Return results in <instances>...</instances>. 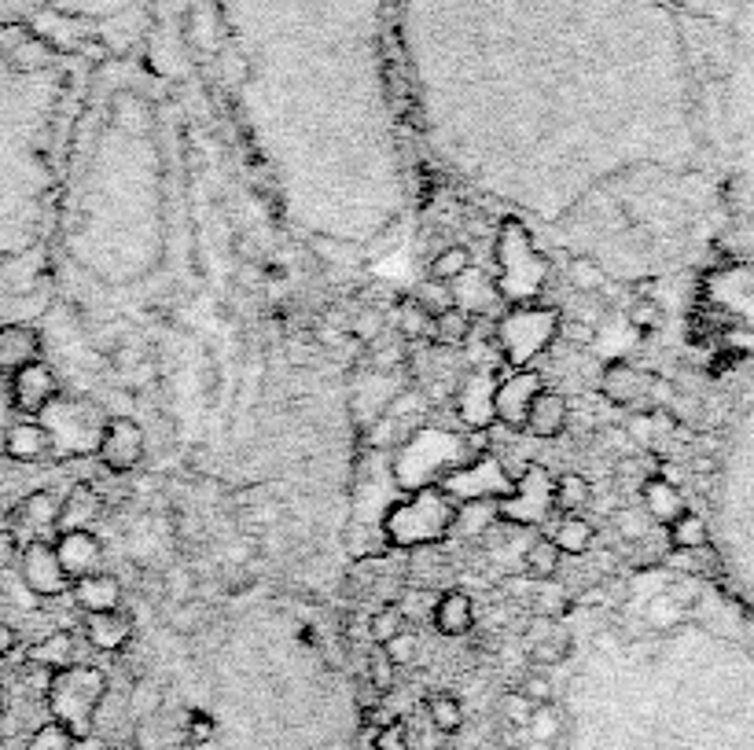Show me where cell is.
Returning a JSON list of instances; mask_svg holds the SVG:
<instances>
[{"mask_svg": "<svg viewBox=\"0 0 754 750\" xmlns=\"http://www.w3.org/2000/svg\"><path fill=\"white\" fill-rule=\"evenodd\" d=\"M192 736L210 739V721H206V717H192Z\"/></svg>", "mask_w": 754, "mask_h": 750, "instance_id": "cell-54", "label": "cell"}, {"mask_svg": "<svg viewBox=\"0 0 754 750\" xmlns=\"http://www.w3.org/2000/svg\"><path fill=\"white\" fill-rule=\"evenodd\" d=\"M100 464L111 475H129L137 471L144 460V427L133 416H107L100 431V445H96Z\"/></svg>", "mask_w": 754, "mask_h": 750, "instance_id": "cell-7", "label": "cell"}, {"mask_svg": "<svg viewBox=\"0 0 754 750\" xmlns=\"http://www.w3.org/2000/svg\"><path fill=\"white\" fill-rule=\"evenodd\" d=\"M368 681L376 684L379 692H390L394 688V677H398V666L390 662V655L379 644H372V651H368Z\"/></svg>", "mask_w": 754, "mask_h": 750, "instance_id": "cell-38", "label": "cell"}, {"mask_svg": "<svg viewBox=\"0 0 754 750\" xmlns=\"http://www.w3.org/2000/svg\"><path fill=\"white\" fill-rule=\"evenodd\" d=\"M19 574H23L26 592H34L41 600H56V596L70 592V578L56 556V545L45 537L19 548Z\"/></svg>", "mask_w": 754, "mask_h": 750, "instance_id": "cell-8", "label": "cell"}, {"mask_svg": "<svg viewBox=\"0 0 754 750\" xmlns=\"http://www.w3.org/2000/svg\"><path fill=\"white\" fill-rule=\"evenodd\" d=\"M379 706H383V692H379L368 677H361V681H357V710H361V714H372Z\"/></svg>", "mask_w": 754, "mask_h": 750, "instance_id": "cell-48", "label": "cell"}, {"mask_svg": "<svg viewBox=\"0 0 754 750\" xmlns=\"http://www.w3.org/2000/svg\"><path fill=\"white\" fill-rule=\"evenodd\" d=\"M567 420H571L567 398L556 394V390H541V394L534 398V405H530V412H526L523 427L534 434V438L549 442V438H560V434L567 431Z\"/></svg>", "mask_w": 754, "mask_h": 750, "instance_id": "cell-18", "label": "cell"}, {"mask_svg": "<svg viewBox=\"0 0 754 750\" xmlns=\"http://www.w3.org/2000/svg\"><path fill=\"white\" fill-rule=\"evenodd\" d=\"M571 655V637L567 633H552V637L530 644V662L534 666H560Z\"/></svg>", "mask_w": 754, "mask_h": 750, "instance_id": "cell-36", "label": "cell"}, {"mask_svg": "<svg viewBox=\"0 0 754 750\" xmlns=\"http://www.w3.org/2000/svg\"><path fill=\"white\" fill-rule=\"evenodd\" d=\"M74 651H78V640H74V633H70V629H56V633H48L45 640H37L26 659L34 662V666H41V670L56 673V670H67V666H74Z\"/></svg>", "mask_w": 754, "mask_h": 750, "instance_id": "cell-23", "label": "cell"}, {"mask_svg": "<svg viewBox=\"0 0 754 750\" xmlns=\"http://www.w3.org/2000/svg\"><path fill=\"white\" fill-rule=\"evenodd\" d=\"M567 276H571L574 291H582V295H596L607 284V273L596 262H589V258H574Z\"/></svg>", "mask_w": 754, "mask_h": 750, "instance_id": "cell-37", "label": "cell"}, {"mask_svg": "<svg viewBox=\"0 0 754 750\" xmlns=\"http://www.w3.org/2000/svg\"><path fill=\"white\" fill-rule=\"evenodd\" d=\"M453 306H460L464 313H475V317H490L493 302H497V287H490V280L471 265L468 273L453 280Z\"/></svg>", "mask_w": 754, "mask_h": 750, "instance_id": "cell-22", "label": "cell"}, {"mask_svg": "<svg viewBox=\"0 0 754 750\" xmlns=\"http://www.w3.org/2000/svg\"><path fill=\"white\" fill-rule=\"evenodd\" d=\"M383 651L390 655V662H394V666H409V662L420 655V637H416V629H409V625H405V629H398V633H394V637L383 644Z\"/></svg>", "mask_w": 754, "mask_h": 750, "instance_id": "cell-39", "label": "cell"}, {"mask_svg": "<svg viewBox=\"0 0 754 750\" xmlns=\"http://www.w3.org/2000/svg\"><path fill=\"white\" fill-rule=\"evenodd\" d=\"M560 559H563V552L556 548V541H552L549 534H545V537H534V541L526 545V552H523V570H526V578H534V581H549V578H556V570H560Z\"/></svg>", "mask_w": 754, "mask_h": 750, "instance_id": "cell-28", "label": "cell"}, {"mask_svg": "<svg viewBox=\"0 0 754 750\" xmlns=\"http://www.w3.org/2000/svg\"><path fill=\"white\" fill-rule=\"evenodd\" d=\"M534 728V743H541V747H549L552 739H556V732H560V710L556 706H537L534 717H530V725Z\"/></svg>", "mask_w": 754, "mask_h": 750, "instance_id": "cell-42", "label": "cell"}, {"mask_svg": "<svg viewBox=\"0 0 754 750\" xmlns=\"http://www.w3.org/2000/svg\"><path fill=\"white\" fill-rule=\"evenodd\" d=\"M530 611L541 614V618H552V622H560L563 614L574 611V596L567 592V585L563 581H537L534 592H530Z\"/></svg>", "mask_w": 754, "mask_h": 750, "instance_id": "cell-27", "label": "cell"}, {"mask_svg": "<svg viewBox=\"0 0 754 750\" xmlns=\"http://www.w3.org/2000/svg\"><path fill=\"white\" fill-rule=\"evenodd\" d=\"M493 394H497V372L490 368H475L457 383V412L471 431H486L497 416H493Z\"/></svg>", "mask_w": 754, "mask_h": 750, "instance_id": "cell-13", "label": "cell"}, {"mask_svg": "<svg viewBox=\"0 0 754 750\" xmlns=\"http://www.w3.org/2000/svg\"><path fill=\"white\" fill-rule=\"evenodd\" d=\"M41 350L45 342L37 335V328L23 324V320H12V324H0V372L12 375L26 364L41 361Z\"/></svg>", "mask_w": 754, "mask_h": 750, "instance_id": "cell-15", "label": "cell"}, {"mask_svg": "<svg viewBox=\"0 0 754 750\" xmlns=\"http://www.w3.org/2000/svg\"><path fill=\"white\" fill-rule=\"evenodd\" d=\"M74 747H78V736L63 721H45L30 736V750H74Z\"/></svg>", "mask_w": 754, "mask_h": 750, "instance_id": "cell-35", "label": "cell"}, {"mask_svg": "<svg viewBox=\"0 0 754 750\" xmlns=\"http://www.w3.org/2000/svg\"><path fill=\"white\" fill-rule=\"evenodd\" d=\"M56 12H92L96 4H115V0H45Z\"/></svg>", "mask_w": 754, "mask_h": 750, "instance_id": "cell-51", "label": "cell"}, {"mask_svg": "<svg viewBox=\"0 0 754 750\" xmlns=\"http://www.w3.org/2000/svg\"><path fill=\"white\" fill-rule=\"evenodd\" d=\"M103 512V497L100 489L92 486V482H78V486L70 489L67 500L59 504V523L56 530L63 534V530H89V523L96 519V515Z\"/></svg>", "mask_w": 754, "mask_h": 750, "instance_id": "cell-21", "label": "cell"}, {"mask_svg": "<svg viewBox=\"0 0 754 750\" xmlns=\"http://www.w3.org/2000/svg\"><path fill=\"white\" fill-rule=\"evenodd\" d=\"M37 423L48 431L52 453H96L107 420H96V409L89 401L52 398V405L37 416Z\"/></svg>", "mask_w": 754, "mask_h": 750, "instance_id": "cell-6", "label": "cell"}, {"mask_svg": "<svg viewBox=\"0 0 754 750\" xmlns=\"http://www.w3.org/2000/svg\"><path fill=\"white\" fill-rule=\"evenodd\" d=\"M162 706V688L155 681H137L133 684V692H129V710H133V717H151L159 714Z\"/></svg>", "mask_w": 754, "mask_h": 750, "instance_id": "cell-40", "label": "cell"}, {"mask_svg": "<svg viewBox=\"0 0 754 750\" xmlns=\"http://www.w3.org/2000/svg\"><path fill=\"white\" fill-rule=\"evenodd\" d=\"M70 596H74V603L85 614L115 611L118 603H122V578H118L115 570H100V574L70 581Z\"/></svg>", "mask_w": 754, "mask_h": 750, "instance_id": "cell-17", "label": "cell"}, {"mask_svg": "<svg viewBox=\"0 0 754 750\" xmlns=\"http://www.w3.org/2000/svg\"><path fill=\"white\" fill-rule=\"evenodd\" d=\"M629 324H637V328H652V324H659V306H655L652 298H637V302L629 306Z\"/></svg>", "mask_w": 754, "mask_h": 750, "instance_id": "cell-47", "label": "cell"}, {"mask_svg": "<svg viewBox=\"0 0 754 750\" xmlns=\"http://www.w3.org/2000/svg\"><path fill=\"white\" fill-rule=\"evenodd\" d=\"M644 504H648V515H655V519H677L681 515V497H677L674 489L666 486V482H648L644 486Z\"/></svg>", "mask_w": 754, "mask_h": 750, "instance_id": "cell-33", "label": "cell"}, {"mask_svg": "<svg viewBox=\"0 0 754 750\" xmlns=\"http://www.w3.org/2000/svg\"><path fill=\"white\" fill-rule=\"evenodd\" d=\"M556 331H560V309L523 306L504 313L493 335L504 350V361L515 364V368H530L537 353H545L556 342Z\"/></svg>", "mask_w": 754, "mask_h": 750, "instance_id": "cell-4", "label": "cell"}, {"mask_svg": "<svg viewBox=\"0 0 754 750\" xmlns=\"http://www.w3.org/2000/svg\"><path fill=\"white\" fill-rule=\"evenodd\" d=\"M519 692L530 699L534 706H549L552 699H556V688H552V677H545L541 670L526 673L523 681H519Z\"/></svg>", "mask_w": 754, "mask_h": 750, "instance_id": "cell-45", "label": "cell"}, {"mask_svg": "<svg viewBox=\"0 0 754 750\" xmlns=\"http://www.w3.org/2000/svg\"><path fill=\"white\" fill-rule=\"evenodd\" d=\"M394 431H398V420L379 416V420L372 423V431H368V445H372V449H387V445L394 442Z\"/></svg>", "mask_w": 754, "mask_h": 750, "instance_id": "cell-49", "label": "cell"}, {"mask_svg": "<svg viewBox=\"0 0 754 750\" xmlns=\"http://www.w3.org/2000/svg\"><path fill=\"white\" fill-rule=\"evenodd\" d=\"M379 328H383V320H379V313H361V317L350 324V335L361 342H372L379 335Z\"/></svg>", "mask_w": 754, "mask_h": 750, "instance_id": "cell-50", "label": "cell"}, {"mask_svg": "<svg viewBox=\"0 0 754 750\" xmlns=\"http://www.w3.org/2000/svg\"><path fill=\"white\" fill-rule=\"evenodd\" d=\"M468 335H471V313H464L460 306L446 309V313H438L435 317L431 339H435L438 346H464Z\"/></svg>", "mask_w": 754, "mask_h": 750, "instance_id": "cell-30", "label": "cell"}, {"mask_svg": "<svg viewBox=\"0 0 754 750\" xmlns=\"http://www.w3.org/2000/svg\"><path fill=\"white\" fill-rule=\"evenodd\" d=\"M15 644H19V633H15L8 622H0V659H4V655H12Z\"/></svg>", "mask_w": 754, "mask_h": 750, "instance_id": "cell-53", "label": "cell"}, {"mask_svg": "<svg viewBox=\"0 0 754 750\" xmlns=\"http://www.w3.org/2000/svg\"><path fill=\"white\" fill-rule=\"evenodd\" d=\"M596 335H600V328H593V324H582V320H571L560 313V331H556V339H563L567 346H574V350H585V346H593Z\"/></svg>", "mask_w": 754, "mask_h": 750, "instance_id": "cell-43", "label": "cell"}, {"mask_svg": "<svg viewBox=\"0 0 754 750\" xmlns=\"http://www.w3.org/2000/svg\"><path fill=\"white\" fill-rule=\"evenodd\" d=\"M133 629H137V618L129 611H122V607L85 614V637H89V644L96 651H111V655L122 651L133 640Z\"/></svg>", "mask_w": 754, "mask_h": 750, "instance_id": "cell-16", "label": "cell"}, {"mask_svg": "<svg viewBox=\"0 0 754 750\" xmlns=\"http://www.w3.org/2000/svg\"><path fill=\"white\" fill-rule=\"evenodd\" d=\"M512 478L504 475L501 464L493 456H482L479 464H464L446 478V493L464 500H493V497H512Z\"/></svg>", "mask_w": 754, "mask_h": 750, "instance_id": "cell-11", "label": "cell"}, {"mask_svg": "<svg viewBox=\"0 0 754 750\" xmlns=\"http://www.w3.org/2000/svg\"><path fill=\"white\" fill-rule=\"evenodd\" d=\"M4 453L19 460V464H34L45 453H52V442H48V431L37 420H15L4 427Z\"/></svg>", "mask_w": 754, "mask_h": 750, "instance_id": "cell-20", "label": "cell"}, {"mask_svg": "<svg viewBox=\"0 0 754 750\" xmlns=\"http://www.w3.org/2000/svg\"><path fill=\"white\" fill-rule=\"evenodd\" d=\"M372 750H409V728H405V721H387V725L376 732V743H372Z\"/></svg>", "mask_w": 754, "mask_h": 750, "instance_id": "cell-46", "label": "cell"}, {"mask_svg": "<svg viewBox=\"0 0 754 750\" xmlns=\"http://www.w3.org/2000/svg\"><path fill=\"white\" fill-rule=\"evenodd\" d=\"M416 302H420L431 317H438V313H446V309H453V287H446L442 280H431V284H423L420 291H416Z\"/></svg>", "mask_w": 754, "mask_h": 750, "instance_id": "cell-41", "label": "cell"}, {"mask_svg": "<svg viewBox=\"0 0 754 750\" xmlns=\"http://www.w3.org/2000/svg\"><path fill=\"white\" fill-rule=\"evenodd\" d=\"M549 537L556 541L560 552H567V556H582V552H589V545L596 541V523L593 519H585V515H560V523H556V530H552Z\"/></svg>", "mask_w": 754, "mask_h": 750, "instance_id": "cell-26", "label": "cell"}, {"mask_svg": "<svg viewBox=\"0 0 754 750\" xmlns=\"http://www.w3.org/2000/svg\"><path fill=\"white\" fill-rule=\"evenodd\" d=\"M545 390V375L537 372V368H519V372H512L508 379H501L497 383V394H493V416L504 423V427H512V431H519L526 423V412H530V405H534V398Z\"/></svg>", "mask_w": 754, "mask_h": 750, "instance_id": "cell-10", "label": "cell"}, {"mask_svg": "<svg viewBox=\"0 0 754 750\" xmlns=\"http://www.w3.org/2000/svg\"><path fill=\"white\" fill-rule=\"evenodd\" d=\"M589 504H593V486H589V478L567 471V475H560L556 482H552V508H556L560 515H585Z\"/></svg>", "mask_w": 754, "mask_h": 750, "instance_id": "cell-25", "label": "cell"}, {"mask_svg": "<svg viewBox=\"0 0 754 750\" xmlns=\"http://www.w3.org/2000/svg\"><path fill=\"white\" fill-rule=\"evenodd\" d=\"M8 387H12V409L23 420H37L52 405V398H59V375L52 364L34 361L8 375Z\"/></svg>", "mask_w": 754, "mask_h": 750, "instance_id": "cell-9", "label": "cell"}, {"mask_svg": "<svg viewBox=\"0 0 754 750\" xmlns=\"http://www.w3.org/2000/svg\"><path fill=\"white\" fill-rule=\"evenodd\" d=\"M103 699V673L92 666H67V670L52 673V688H48V703L56 721L85 739L92 732V717Z\"/></svg>", "mask_w": 754, "mask_h": 750, "instance_id": "cell-5", "label": "cell"}, {"mask_svg": "<svg viewBox=\"0 0 754 750\" xmlns=\"http://www.w3.org/2000/svg\"><path fill=\"white\" fill-rule=\"evenodd\" d=\"M534 710H537V706L530 703V699H526V695L519 692V688H515V692H508V695L501 699V714H504V721H508L512 728H526V725H530V717H534Z\"/></svg>", "mask_w": 754, "mask_h": 750, "instance_id": "cell-44", "label": "cell"}, {"mask_svg": "<svg viewBox=\"0 0 754 750\" xmlns=\"http://www.w3.org/2000/svg\"><path fill=\"white\" fill-rule=\"evenodd\" d=\"M644 387H648V379H640L637 368H629L626 361L607 364L604 379H600V390H604V398L615 401V405H633V401H640Z\"/></svg>", "mask_w": 754, "mask_h": 750, "instance_id": "cell-24", "label": "cell"}, {"mask_svg": "<svg viewBox=\"0 0 754 750\" xmlns=\"http://www.w3.org/2000/svg\"><path fill=\"white\" fill-rule=\"evenodd\" d=\"M56 556L70 581L89 578L103 570V541L92 530H63L56 541Z\"/></svg>", "mask_w": 754, "mask_h": 750, "instance_id": "cell-14", "label": "cell"}, {"mask_svg": "<svg viewBox=\"0 0 754 750\" xmlns=\"http://www.w3.org/2000/svg\"><path fill=\"white\" fill-rule=\"evenodd\" d=\"M59 523V500L48 493V489H37L30 497L19 500V508L12 512V523H8V534L19 548L37 541L45 534H56Z\"/></svg>", "mask_w": 754, "mask_h": 750, "instance_id": "cell-12", "label": "cell"}, {"mask_svg": "<svg viewBox=\"0 0 754 750\" xmlns=\"http://www.w3.org/2000/svg\"><path fill=\"white\" fill-rule=\"evenodd\" d=\"M453 519H457V508H453V500H449L446 489L423 486L416 497L398 504V508L387 515V537H390V545H398V548L435 545V541H442V537L453 530Z\"/></svg>", "mask_w": 754, "mask_h": 750, "instance_id": "cell-3", "label": "cell"}, {"mask_svg": "<svg viewBox=\"0 0 754 750\" xmlns=\"http://www.w3.org/2000/svg\"><path fill=\"white\" fill-rule=\"evenodd\" d=\"M431 622H435V629L442 633V637H464V633H471V625H475V603H471L468 592L460 589H449L442 592L435 600V611H431Z\"/></svg>", "mask_w": 754, "mask_h": 750, "instance_id": "cell-19", "label": "cell"}, {"mask_svg": "<svg viewBox=\"0 0 754 750\" xmlns=\"http://www.w3.org/2000/svg\"><path fill=\"white\" fill-rule=\"evenodd\" d=\"M703 449L699 471L707 475V497L721 523V541L707 552L714 570L729 574L743 614L754 622V390Z\"/></svg>", "mask_w": 754, "mask_h": 750, "instance_id": "cell-1", "label": "cell"}, {"mask_svg": "<svg viewBox=\"0 0 754 750\" xmlns=\"http://www.w3.org/2000/svg\"><path fill=\"white\" fill-rule=\"evenodd\" d=\"M398 328L405 339H431L435 317H431L416 298H401L398 302Z\"/></svg>", "mask_w": 754, "mask_h": 750, "instance_id": "cell-32", "label": "cell"}, {"mask_svg": "<svg viewBox=\"0 0 754 750\" xmlns=\"http://www.w3.org/2000/svg\"><path fill=\"white\" fill-rule=\"evenodd\" d=\"M12 416H15V409H12V387H8V375L0 372V427H8V423H12Z\"/></svg>", "mask_w": 754, "mask_h": 750, "instance_id": "cell-52", "label": "cell"}, {"mask_svg": "<svg viewBox=\"0 0 754 750\" xmlns=\"http://www.w3.org/2000/svg\"><path fill=\"white\" fill-rule=\"evenodd\" d=\"M398 629H405V614H401V607H398V603H383V607L372 611V622H368V640L383 648V644H387Z\"/></svg>", "mask_w": 754, "mask_h": 750, "instance_id": "cell-34", "label": "cell"}, {"mask_svg": "<svg viewBox=\"0 0 754 750\" xmlns=\"http://www.w3.org/2000/svg\"><path fill=\"white\" fill-rule=\"evenodd\" d=\"M471 269V250L453 243V247L438 250L431 258V280H442V284H453L457 276H464Z\"/></svg>", "mask_w": 754, "mask_h": 750, "instance_id": "cell-31", "label": "cell"}, {"mask_svg": "<svg viewBox=\"0 0 754 750\" xmlns=\"http://www.w3.org/2000/svg\"><path fill=\"white\" fill-rule=\"evenodd\" d=\"M710 122L729 159L736 221L754 247V0H729Z\"/></svg>", "mask_w": 754, "mask_h": 750, "instance_id": "cell-2", "label": "cell"}, {"mask_svg": "<svg viewBox=\"0 0 754 750\" xmlns=\"http://www.w3.org/2000/svg\"><path fill=\"white\" fill-rule=\"evenodd\" d=\"M427 717H431V725H435L438 732L453 736V732L464 728V703H460L453 692H435L427 699Z\"/></svg>", "mask_w": 754, "mask_h": 750, "instance_id": "cell-29", "label": "cell"}]
</instances>
